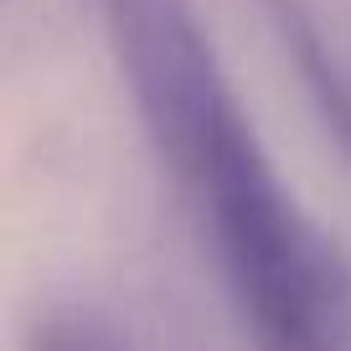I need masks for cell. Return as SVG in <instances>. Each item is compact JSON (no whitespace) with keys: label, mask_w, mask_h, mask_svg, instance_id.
<instances>
[{"label":"cell","mask_w":351,"mask_h":351,"mask_svg":"<svg viewBox=\"0 0 351 351\" xmlns=\"http://www.w3.org/2000/svg\"><path fill=\"white\" fill-rule=\"evenodd\" d=\"M104 21L253 351H351V263L279 181L191 0H104Z\"/></svg>","instance_id":"cell-1"},{"label":"cell","mask_w":351,"mask_h":351,"mask_svg":"<svg viewBox=\"0 0 351 351\" xmlns=\"http://www.w3.org/2000/svg\"><path fill=\"white\" fill-rule=\"evenodd\" d=\"M26 351H130V346H124V336L104 315H93L83 305H62V310H47L36 320Z\"/></svg>","instance_id":"cell-2"}]
</instances>
